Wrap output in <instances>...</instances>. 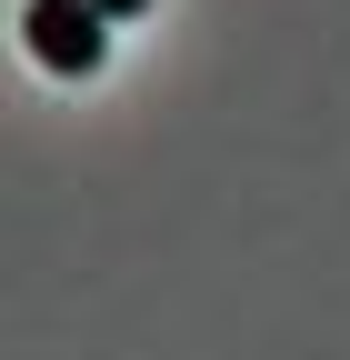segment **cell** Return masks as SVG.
<instances>
[{
  "label": "cell",
  "instance_id": "6da1fadb",
  "mask_svg": "<svg viewBox=\"0 0 350 360\" xmlns=\"http://www.w3.org/2000/svg\"><path fill=\"white\" fill-rule=\"evenodd\" d=\"M20 40H30V60L60 70V80H91L110 60V20L91 11V0H30V11H20Z\"/></svg>",
  "mask_w": 350,
  "mask_h": 360
},
{
  "label": "cell",
  "instance_id": "7a4b0ae2",
  "mask_svg": "<svg viewBox=\"0 0 350 360\" xmlns=\"http://www.w3.org/2000/svg\"><path fill=\"white\" fill-rule=\"evenodd\" d=\"M91 11H101V20H130V11H150V0H91Z\"/></svg>",
  "mask_w": 350,
  "mask_h": 360
}]
</instances>
